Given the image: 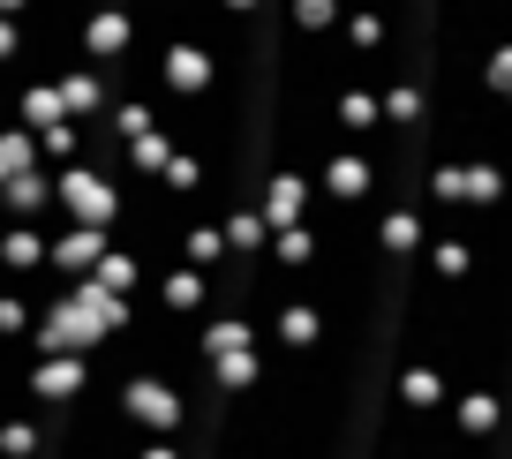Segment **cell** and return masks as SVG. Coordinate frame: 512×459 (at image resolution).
Returning a JSON list of instances; mask_svg holds the SVG:
<instances>
[{"mask_svg":"<svg viewBox=\"0 0 512 459\" xmlns=\"http://www.w3.org/2000/svg\"><path fill=\"white\" fill-rule=\"evenodd\" d=\"M53 211H61V226H106L113 234V219H121V181H106L98 166L68 159V166H53Z\"/></svg>","mask_w":512,"mask_h":459,"instance_id":"obj_1","label":"cell"},{"mask_svg":"<svg viewBox=\"0 0 512 459\" xmlns=\"http://www.w3.org/2000/svg\"><path fill=\"white\" fill-rule=\"evenodd\" d=\"M121 414L136 437H181V422H189V407H181V392L166 377H151V369H136V377H121Z\"/></svg>","mask_w":512,"mask_h":459,"instance_id":"obj_2","label":"cell"},{"mask_svg":"<svg viewBox=\"0 0 512 459\" xmlns=\"http://www.w3.org/2000/svg\"><path fill=\"white\" fill-rule=\"evenodd\" d=\"M76 53L98 68V76H113V68L136 53V16H128V8H113V0H106V8H91V16L76 23Z\"/></svg>","mask_w":512,"mask_h":459,"instance_id":"obj_3","label":"cell"},{"mask_svg":"<svg viewBox=\"0 0 512 459\" xmlns=\"http://www.w3.org/2000/svg\"><path fill=\"white\" fill-rule=\"evenodd\" d=\"M151 83H159V98H204L211 83H219V61H211L196 38H174V46H159V61H151Z\"/></svg>","mask_w":512,"mask_h":459,"instance_id":"obj_4","label":"cell"},{"mask_svg":"<svg viewBox=\"0 0 512 459\" xmlns=\"http://www.w3.org/2000/svg\"><path fill=\"white\" fill-rule=\"evenodd\" d=\"M23 384H31V407H68L91 392V354H31Z\"/></svg>","mask_w":512,"mask_h":459,"instance_id":"obj_5","label":"cell"},{"mask_svg":"<svg viewBox=\"0 0 512 459\" xmlns=\"http://www.w3.org/2000/svg\"><path fill=\"white\" fill-rule=\"evenodd\" d=\"M106 226H53V241H46V271L53 279H91V264L106 256Z\"/></svg>","mask_w":512,"mask_h":459,"instance_id":"obj_6","label":"cell"},{"mask_svg":"<svg viewBox=\"0 0 512 459\" xmlns=\"http://www.w3.org/2000/svg\"><path fill=\"white\" fill-rule=\"evenodd\" d=\"M0 219H31V226H61V211H53V166L38 159L31 174L0 181Z\"/></svg>","mask_w":512,"mask_h":459,"instance_id":"obj_7","label":"cell"},{"mask_svg":"<svg viewBox=\"0 0 512 459\" xmlns=\"http://www.w3.org/2000/svg\"><path fill=\"white\" fill-rule=\"evenodd\" d=\"M151 301L159 309H174V317H204L211 309V271H196V264H166V271H151Z\"/></svg>","mask_w":512,"mask_h":459,"instance_id":"obj_8","label":"cell"},{"mask_svg":"<svg viewBox=\"0 0 512 459\" xmlns=\"http://www.w3.org/2000/svg\"><path fill=\"white\" fill-rule=\"evenodd\" d=\"M302 211H309V181L294 174V166H272L264 189H256V219L279 234V226H302Z\"/></svg>","mask_w":512,"mask_h":459,"instance_id":"obj_9","label":"cell"},{"mask_svg":"<svg viewBox=\"0 0 512 459\" xmlns=\"http://www.w3.org/2000/svg\"><path fill=\"white\" fill-rule=\"evenodd\" d=\"M53 91H61V106H68V121H106V106H113V83L98 76L91 61H76V68H61L53 76Z\"/></svg>","mask_w":512,"mask_h":459,"instance_id":"obj_10","label":"cell"},{"mask_svg":"<svg viewBox=\"0 0 512 459\" xmlns=\"http://www.w3.org/2000/svg\"><path fill=\"white\" fill-rule=\"evenodd\" d=\"M46 241H53V226L8 219L0 226V271H8V279H38V271H46Z\"/></svg>","mask_w":512,"mask_h":459,"instance_id":"obj_11","label":"cell"},{"mask_svg":"<svg viewBox=\"0 0 512 459\" xmlns=\"http://www.w3.org/2000/svg\"><path fill=\"white\" fill-rule=\"evenodd\" d=\"M272 347H287V354H309L317 347V332H324V317H317V301H302V294H279V309H272Z\"/></svg>","mask_w":512,"mask_h":459,"instance_id":"obj_12","label":"cell"},{"mask_svg":"<svg viewBox=\"0 0 512 459\" xmlns=\"http://www.w3.org/2000/svg\"><path fill=\"white\" fill-rule=\"evenodd\" d=\"M8 121H23L31 136H38V128H53V121H68V106H61V91H53V76L23 83V91H16V106H8Z\"/></svg>","mask_w":512,"mask_h":459,"instance_id":"obj_13","label":"cell"},{"mask_svg":"<svg viewBox=\"0 0 512 459\" xmlns=\"http://www.w3.org/2000/svg\"><path fill=\"white\" fill-rule=\"evenodd\" d=\"M174 264L219 271V264H226V234H219V219H189V226H181V241H174Z\"/></svg>","mask_w":512,"mask_h":459,"instance_id":"obj_14","label":"cell"},{"mask_svg":"<svg viewBox=\"0 0 512 459\" xmlns=\"http://www.w3.org/2000/svg\"><path fill=\"white\" fill-rule=\"evenodd\" d=\"M91 279L106 286V294H121V301L144 294V264H136V249H121V241H106V256L91 264Z\"/></svg>","mask_w":512,"mask_h":459,"instance_id":"obj_15","label":"cell"},{"mask_svg":"<svg viewBox=\"0 0 512 459\" xmlns=\"http://www.w3.org/2000/svg\"><path fill=\"white\" fill-rule=\"evenodd\" d=\"M159 189H166V196H181V204H196V196L211 189V166H204V151H189V143H181L174 159L159 166Z\"/></svg>","mask_w":512,"mask_h":459,"instance_id":"obj_16","label":"cell"},{"mask_svg":"<svg viewBox=\"0 0 512 459\" xmlns=\"http://www.w3.org/2000/svg\"><path fill=\"white\" fill-rule=\"evenodd\" d=\"M174 151H181V143L166 136V128H144V136H128V143H121V166H128L136 181H159V166L174 159Z\"/></svg>","mask_w":512,"mask_h":459,"instance_id":"obj_17","label":"cell"},{"mask_svg":"<svg viewBox=\"0 0 512 459\" xmlns=\"http://www.w3.org/2000/svg\"><path fill=\"white\" fill-rule=\"evenodd\" d=\"M219 234H226V256H256L264 241H272V226L256 219V204H226L219 211Z\"/></svg>","mask_w":512,"mask_h":459,"instance_id":"obj_18","label":"cell"},{"mask_svg":"<svg viewBox=\"0 0 512 459\" xmlns=\"http://www.w3.org/2000/svg\"><path fill=\"white\" fill-rule=\"evenodd\" d=\"M317 241H324V234H317V226H309V219H302V226H279V234H272V241H264V256H272V264H279V271H302V264H309V256H317Z\"/></svg>","mask_w":512,"mask_h":459,"instance_id":"obj_19","label":"cell"},{"mask_svg":"<svg viewBox=\"0 0 512 459\" xmlns=\"http://www.w3.org/2000/svg\"><path fill=\"white\" fill-rule=\"evenodd\" d=\"M324 196H332V204L369 196V166H362V159H332V166H324Z\"/></svg>","mask_w":512,"mask_h":459,"instance_id":"obj_20","label":"cell"},{"mask_svg":"<svg viewBox=\"0 0 512 459\" xmlns=\"http://www.w3.org/2000/svg\"><path fill=\"white\" fill-rule=\"evenodd\" d=\"M76 151H83V128H76V121H53V128H38V159H46V166H68Z\"/></svg>","mask_w":512,"mask_h":459,"instance_id":"obj_21","label":"cell"},{"mask_svg":"<svg viewBox=\"0 0 512 459\" xmlns=\"http://www.w3.org/2000/svg\"><path fill=\"white\" fill-rule=\"evenodd\" d=\"M332 16H339V0H287V23H294V31H324Z\"/></svg>","mask_w":512,"mask_h":459,"instance_id":"obj_22","label":"cell"},{"mask_svg":"<svg viewBox=\"0 0 512 459\" xmlns=\"http://www.w3.org/2000/svg\"><path fill=\"white\" fill-rule=\"evenodd\" d=\"M339 128H354V136H362V128H377V98H369V91H347V98H339Z\"/></svg>","mask_w":512,"mask_h":459,"instance_id":"obj_23","label":"cell"},{"mask_svg":"<svg viewBox=\"0 0 512 459\" xmlns=\"http://www.w3.org/2000/svg\"><path fill=\"white\" fill-rule=\"evenodd\" d=\"M128 459H181V444L174 437H136V452Z\"/></svg>","mask_w":512,"mask_h":459,"instance_id":"obj_24","label":"cell"},{"mask_svg":"<svg viewBox=\"0 0 512 459\" xmlns=\"http://www.w3.org/2000/svg\"><path fill=\"white\" fill-rule=\"evenodd\" d=\"M384 241H392V249H415V219H407V211H392V219H384Z\"/></svg>","mask_w":512,"mask_h":459,"instance_id":"obj_25","label":"cell"},{"mask_svg":"<svg viewBox=\"0 0 512 459\" xmlns=\"http://www.w3.org/2000/svg\"><path fill=\"white\" fill-rule=\"evenodd\" d=\"M0 16H8V23H23V16H31V0H0Z\"/></svg>","mask_w":512,"mask_h":459,"instance_id":"obj_26","label":"cell"},{"mask_svg":"<svg viewBox=\"0 0 512 459\" xmlns=\"http://www.w3.org/2000/svg\"><path fill=\"white\" fill-rule=\"evenodd\" d=\"M226 16H256V8H264V0H219Z\"/></svg>","mask_w":512,"mask_h":459,"instance_id":"obj_27","label":"cell"}]
</instances>
